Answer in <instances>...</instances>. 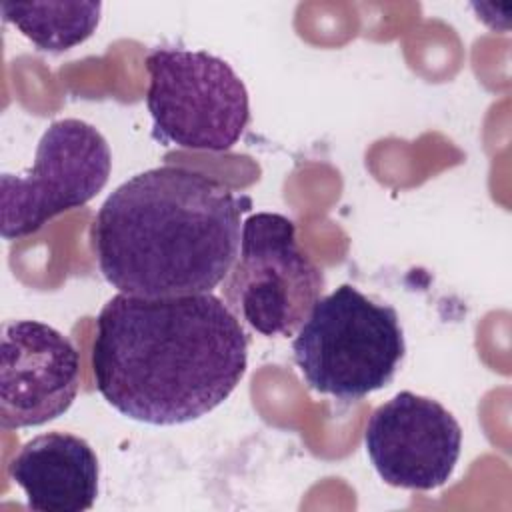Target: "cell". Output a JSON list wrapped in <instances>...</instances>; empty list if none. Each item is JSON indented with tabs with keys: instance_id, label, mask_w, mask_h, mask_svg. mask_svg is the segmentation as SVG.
Listing matches in <instances>:
<instances>
[{
	"instance_id": "cell-1",
	"label": "cell",
	"mask_w": 512,
	"mask_h": 512,
	"mask_svg": "<svg viewBox=\"0 0 512 512\" xmlns=\"http://www.w3.org/2000/svg\"><path fill=\"white\" fill-rule=\"evenodd\" d=\"M246 366L242 322L212 292L172 298L118 292L96 318V388L138 422L176 426L212 412L240 384Z\"/></svg>"
},
{
	"instance_id": "cell-2",
	"label": "cell",
	"mask_w": 512,
	"mask_h": 512,
	"mask_svg": "<svg viewBox=\"0 0 512 512\" xmlns=\"http://www.w3.org/2000/svg\"><path fill=\"white\" fill-rule=\"evenodd\" d=\"M242 204L222 182L158 166L122 182L100 206L90 246L108 284L140 298L212 292L240 246Z\"/></svg>"
},
{
	"instance_id": "cell-3",
	"label": "cell",
	"mask_w": 512,
	"mask_h": 512,
	"mask_svg": "<svg viewBox=\"0 0 512 512\" xmlns=\"http://www.w3.org/2000/svg\"><path fill=\"white\" fill-rule=\"evenodd\" d=\"M292 352L312 390L356 402L394 380L406 344L392 306L342 284L314 304L294 336Z\"/></svg>"
},
{
	"instance_id": "cell-4",
	"label": "cell",
	"mask_w": 512,
	"mask_h": 512,
	"mask_svg": "<svg viewBox=\"0 0 512 512\" xmlns=\"http://www.w3.org/2000/svg\"><path fill=\"white\" fill-rule=\"evenodd\" d=\"M146 70L156 140L210 152L240 140L250 120L248 90L226 60L206 50L154 48Z\"/></svg>"
},
{
	"instance_id": "cell-5",
	"label": "cell",
	"mask_w": 512,
	"mask_h": 512,
	"mask_svg": "<svg viewBox=\"0 0 512 512\" xmlns=\"http://www.w3.org/2000/svg\"><path fill=\"white\" fill-rule=\"evenodd\" d=\"M224 302L262 336H292L324 292L322 268L300 248L296 226L276 212L242 224L238 256L224 278Z\"/></svg>"
},
{
	"instance_id": "cell-6",
	"label": "cell",
	"mask_w": 512,
	"mask_h": 512,
	"mask_svg": "<svg viewBox=\"0 0 512 512\" xmlns=\"http://www.w3.org/2000/svg\"><path fill=\"white\" fill-rule=\"evenodd\" d=\"M112 154L106 138L78 118L52 122L24 174L0 176L2 238L16 240L50 218L88 204L108 182Z\"/></svg>"
},
{
	"instance_id": "cell-7",
	"label": "cell",
	"mask_w": 512,
	"mask_h": 512,
	"mask_svg": "<svg viewBox=\"0 0 512 512\" xmlns=\"http://www.w3.org/2000/svg\"><path fill=\"white\" fill-rule=\"evenodd\" d=\"M364 446L388 486L428 492L450 480L462 428L440 402L404 390L372 412Z\"/></svg>"
},
{
	"instance_id": "cell-8",
	"label": "cell",
	"mask_w": 512,
	"mask_h": 512,
	"mask_svg": "<svg viewBox=\"0 0 512 512\" xmlns=\"http://www.w3.org/2000/svg\"><path fill=\"white\" fill-rule=\"evenodd\" d=\"M80 358L68 336L38 320L2 324L0 426H42L72 406Z\"/></svg>"
},
{
	"instance_id": "cell-9",
	"label": "cell",
	"mask_w": 512,
	"mask_h": 512,
	"mask_svg": "<svg viewBox=\"0 0 512 512\" xmlns=\"http://www.w3.org/2000/svg\"><path fill=\"white\" fill-rule=\"evenodd\" d=\"M10 478L36 512H84L98 496L100 466L92 446L68 432L28 440L12 458Z\"/></svg>"
},
{
	"instance_id": "cell-10",
	"label": "cell",
	"mask_w": 512,
	"mask_h": 512,
	"mask_svg": "<svg viewBox=\"0 0 512 512\" xmlns=\"http://www.w3.org/2000/svg\"><path fill=\"white\" fill-rule=\"evenodd\" d=\"M6 22L14 24L34 46L46 52H64L88 40L102 14L98 0L64 2H0Z\"/></svg>"
}]
</instances>
